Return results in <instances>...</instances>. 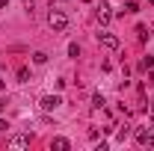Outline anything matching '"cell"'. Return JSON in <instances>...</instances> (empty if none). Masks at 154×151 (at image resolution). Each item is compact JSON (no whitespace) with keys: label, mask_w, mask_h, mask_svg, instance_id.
<instances>
[{"label":"cell","mask_w":154,"mask_h":151,"mask_svg":"<svg viewBox=\"0 0 154 151\" xmlns=\"http://www.w3.org/2000/svg\"><path fill=\"white\" fill-rule=\"evenodd\" d=\"M48 24H51L54 33H65V30H68V15H65L62 9H51V12H48Z\"/></svg>","instance_id":"1"},{"label":"cell","mask_w":154,"mask_h":151,"mask_svg":"<svg viewBox=\"0 0 154 151\" xmlns=\"http://www.w3.org/2000/svg\"><path fill=\"white\" fill-rule=\"evenodd\" d=\"M98 42H101L107 51H119V36L110 33V30H104V27H101V33H98Z\"/></svg>","instance_id":"2"},{"label":"cell","mask_w":154,"mask_h":151,"mask_svg":"<svg viewBox=\"0 0 154 151\" xmlns=\"http://www.w3.org/2000/svg\"><path fill=\"white\" fill-rule=\"evenodd\" d=\"M59 104H62V98H59V95H45V98L38 101V107H42L45 113H54Z\"/></svg>","instance_id":"3"},{"label":"cell","mask_w":154,"mask_h":151,"mask_svg":"<svg viewBox=\"0 0 154 151\" xmlns=\"http://www.w3.org/2000/svg\"><path fill=\"white\" fill-rule=\"evenodd\" d=\"M110 21H113V6H110V3H101V6H98V24L107 27Z\"/></svg>","instance_id":"4"},{"label":"cell","mask_w":154,"mask_h":151,"mask_svg":"<svg viewBox=\"0 0 154 151\" xmlns=\"http://www.w3.org/2000/svg\"><path fill=\"white\" fill-rule=\"evenodd\" d=\"M136 142H139V145H154V131H151V128L136 131Z\"/></svg>","instance_id":"5"},{"label":"cell","mask_w":154,"mask_h":151,"mask_svg":"<svg viewBox=\"0 0 154 151\" xmlns=\"http://www.w3.org/2000/svg\"><path fill=\"white\" fill-rule=\"evenodd\" d=\"M9 145H12V148H27V145H30V133H18V136H12Z\"/></svg>","instance_id":"6"},{"label":"cell","mask_w":154,"mask_h":151,"mask_svg":"<svg viewBox=\"0 0 154 151\" xmlns=\"http://www.w3.org/2000/svg\"><path fill=\"white\" fill-rule=\"evenodd\" d=\"M51 148H57V151H68V148H71V142H68L65 136H54V142H51Z\"/></svg>","instance_id":"7"},{"label":"cell","mask_w":154,"mask_h":151,"mask_svg":"<svg viewBox=\"0 0 154 151\" xmlns=\"http://www.w3.org/2000/svg\"><path fill=\"white\" fill-rule=\"evenodd\" d=\"M122 12H128V15H134V12H139V3H136V0H128V3L122 6Z\"/></svg>","instance_id":"8"},{"label":"cell","mask_w":154,"mask_h":151,"mask_svg":"<svg viewBox=\"0 0 154 151\" xmlns=\"http://www.w3.org/2000/svg\"><path fill=\"white\" fill-rule=\"evenodd\" d=\"M151 68H154V57H145L139 62V71H151Z\"/></svg>","instance_id":"9"},{"label":"cell","mask_w":154,"mask_h":151,"mask_svg":"<svg viewBox=\"0 0 154 151\" xmlns=\"http://www.w3.org/2000/svg\"><path fill=\"white\" fill-rule=\"evenodd\" d=\"M104 104H107V101H104V95H101V92H95V95H92V107H95V110H101Z\"/></svg>","instance_id":"10"},{"label":"cell","mask_w":154,"mask_h":151,"mask_svg":"<svg viewBox=\"0 0 154 151\" xmlns=\"http://www.w3.org/2000/svg\"><path fill=\"white\" fill-rule=\"evenodd\" d=\"M33 62H36V65H45V62H48V54H45V51H36V54H33Z\"/></svg>","instance_id":"11"},{"label":"cell","mask_w":154,"mask_h":151,"mask_svg":"<svg viewBox=\"0 0 154 151\" xmlns=\"http://www.w3.org/2000/svg\"><path fill=\"white\" fill-rule=\"evenodd\" d=\"M18 80H21V83H30V68L21 65V68H18Z\"/></svg>","instance_id":"12"},{"label":"cell","mask_w":154,"mask_h":151,"mask_svg":"<svg viewBox=\"0 0 154 151\" xmlns=\"http://www.w3.org/2000/svg\"><path fill=\"white\" fill-rule=\"evenodd\" d=\"M68 57H80V45H77V42H71V45H68Z\"/></svg>","instance_id":"13"},{"label":"cell","mask_w":154,"mask_h":151,"mask_svg":"<svg viewBox=\"0 0 154 151\" xmlns=\"http://www.w3.org/2000/svg\"><path fill=\"white\" fill-rule=\"evenodd\" d=\"M6 104H9V98H0V113L6 110Z\"/></svg>","instance_id":"14"},{"label":"cell","mask_w":154,"mask_h":151,"mask_svg":"<svg viewBox=\"0 0 154 151\" xmlns=\"http://www.w3.org/2000/svg\"><path fill=\"white\" fill-rule=\"evenodd\" d=\"M6 128H9V122H3V119H0V133L6 131Z\"/></svg>","instance_id":"15"},{"label":"cell","mask_w":154,"mask_h":151,"mask_svg":"<svg viewBox=\"0 0 154 151\" xmlns=\"http://www.w3.org/2000/svg\"><path fill=\"white\" fill-rule=\"evenodd\" d=\"M6 3H9V0H0V9H3V6H6Z\"/></svg>","instance_id":"16"},{"label":"cell","mask_w":154,"mask_h":151,"mask_svg":"<svg viewBox=\"0 0 154 151\" xmlns=\"http://www.w3.org/2000/svg\"><path fill=\"white\" fill-rule=\"evenodd\" d=\"M151 116H154V98H151Z\"/></svg>","instance_id":"17"}]
</instances>
